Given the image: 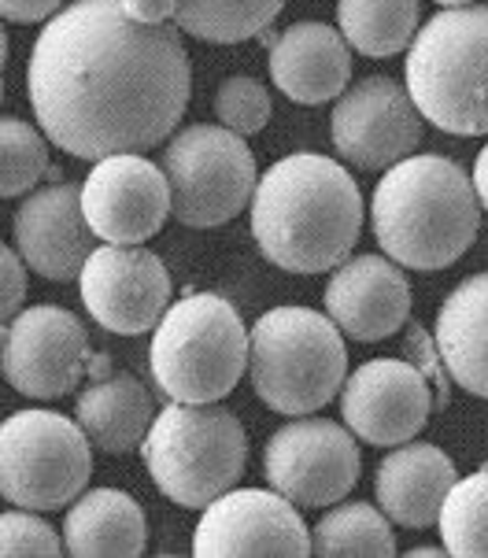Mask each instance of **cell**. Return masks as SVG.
I'll return each mask as SVG.
<instances>
[{"instance_id":"1","label":"cell","mask_w":488,"mask_h":558,"mask_svg":"<svg viewBox=\"0 0 488 558\" xmlns=\"http://www.w3.org/2000/svg\"><path fill=\"white\" fill-rule=\"evenodd\" d=\"M190 93L182 31L134 23L119 0H74L56 12L26 63L37 126L86 163L171 141Z\"/></svg>"},{"instance_id":"2","label":"cell","mask_w":488,"mask_h":558,"mask_svg":"<svg viewBox=\"0 0 488 558\" xmlns=\"http://www.w3.org/2000/svg\"><path fill=\"white\" fill-rule=\"evenodd\" d=\"M248 215L263 259L289 274H326L359 244L363 193L344 163L293 153L259 178Z\"/></svg>"},{"instance_id":"3","label":"cell","mask_w":488,"mask_h":558,"mask_svg":"<svg viewBox=\"0 0 488 558\" xmlns=\"http://www.w3.org/2000/svg\"><path fill=\"white\" fill-rule=\"evenodd\" d=\"M370 226L400 267L434 274L471 252L481 230L474 174L448 156H407L381 174L370 196Z\"/></svg>"},{"instance_id":"4","label":"cell","mask_w":488,"mask_h":558,"mask_svg":"<svg viewBox=\"0 0 488 558\" xmlns=\"http://www.w3.org/2000/svg\"><path fill=\"white\" fill-rule=\"evenodd\" d=\"M403 74L426 122L455 137H488V4L437 12L411 41Z\"/></svg>"},{"instance_id":"5","label":"cell","mask_w":488,"mask_h":558,"mask_svg":"<svg viewBox=\"0 0 488 558\" xmlns=\"http://www.w3.org/2000/svg\"><path fill=\"white\" fill-rule=\"evenodd\" d=\"M252 329L219 292H193L174 300L152 329L148 366L167 400L219 403L248 371Z\"/></svg>"},{"instance_id":"6","label":"cell","mask_w":488,"mask_h":558,"mask_svg":"<svg viewBox=\"0 0 488 558\" xmlns=\"http://www.w3.org/2000/svg\"><path fill=\"white\" fill-rule=\"evenodd\" d=\"M252 389L278 414H315L341 396L349 377L344 333L312 307H274L252 326Z\"/></svg>"},{"instance_id":"7","label":"cell","mask_w":488,"mask_h":558,"mask_svg":"<svg viewBox=\"0 0 488 558\" xmlns=\"http://www.w3.org/2000/svg\"><path fill=\"white\" fill-rule=\"evenodd\" d=\"M141 459L171 504L200 510L237 488L248 462V437L227 407L167 400L141 444Z\"/></svg>"},{"instance_id":"8","label":"cell","mask_w":488,"mask_h":558,"mask_svg":"<svg viewBox=\"0 0 488 558\" xmlns=\"http://www.w3.org/2000/svg\"><path fill=\"white\" fill-rule=\"evenodd\" d=\"M171 182V219L190 230H215L237 219L259 185L256 156L241 134L211 122L185 126L159 153Z\"/></svg>"},{"instance_id":"9","label":"cell","mask_w":488,"mask_h":558,"mask_svg":"<svg viewBox=\"0 0 488 558\" xmlns=\"http://www.w3.org/2000/svg\"><path fill=\"white\" fill-rule=\"evenodd\" d=\"M93 440L78 418L56 411H15L0 425V492L12 507L60 510L86 492Z\"/></svg>"},{"instance_id":"10","label":"cell","mask_w":488,"mask_h":558,"mask_svg":"<svg viewBox=\"0 0 488 558\" xmlns=\"http://www.w3.org/2000/svg\"><path fill=\"white\" fill-rule=\"evenodd\" d=\"M359 437L344 422L307 418L278 425L263 448V474L270 488L289 496L296 507H333L349 499L359 481Z\"/></svg>"},{"instance_id":"11","label":"cell","mask_w":488,"mask_h":558,"mask_svg":"<svg viewBox=\"0 0 488 558\" xmlns=\"http://www.w3.org/2000/svg\"><path fill=\"white\" fill-rule=\"evenodd\" d=\"M89 333L68 307L37 304L4 322L0 337V371L15 392L30 400H60L93 366Z\"/></svg>"},{"instance_id":"12","label":"cell","mask_w":488,"mask_h":558,"mask_svg":"<svg viewBox=\"0 0 488 558\" xmlns=\"http://www.w3.org/2000/svg\"><path fill=\"white\" fill-rule=\"evenodd\" d=\"M422 111L407 85L389 74H370L333 100L330 137L355 170L385 174L422 145Z\"/></svg>"},{"instance_id":"13","label":"cell","mask_w":488,"mask_h":558,"mask_svg":"<svg viewBox=\"0 0 488 558\" xmlns=\"http://www.w3.org/2000/svg\"><path fill=\"white\" fill-rule=\"evenodd\" d=\"M82 304L108 333H152L174 296L171 270L145 244H100L78 274Z\"/></svg>"},{"instance_id":"14","label":"cell","mask_w":488,"mask_h":558,"mask_svg":"<svg viewBox=\"0 0 488 558\" xmlns=\"http://www.w3.org/2000/svg\"><path fill=\"white\" fill-rule=\"evenodd\" d=\"M193 555H312V529L304 525L296 504L278 488H230L204 507L193 529Z\"/></svg>"},{"instance_id":"15","label":"cell","mask_w":488,"mask_h":558,"mask_svg":"<svg viewBox=\"0 0 488 558\" xmlns=\"http://www.w3.org/2000/svg\"><path fill=\"white\" fill-rule=\"evenodd\" d=\"M86 219L105 244H145L171 215V182L141 153L97 159L82 182Z\"/></svg>"},{"instance_id":"16","label":"cell","mask_w":488,"mask_h":558,"mask_svg":"<svg viewBox=\"0 0 488 558\" xmlns=\"http://www.w3.org/2000/svg\"><path fill=\"white\" fill-rule=\"evenodd\" d=\"M434 411L426 374L403 359H370L344 377L341 418L374 448H396L415 440Z\"/></svg>"},{"instance_id":"17","label":"cell","mask_w":488,"mask_h":558,"mask_svg":"<svg viewBox=\"0 0 488 558\" xmlns=\"http://www.w3.org/2000/svg\"><path fill=\"white\" fill-rule=\"evenodd\" d=\"M60 170H49V185L23 196L12 215V241L26 267L49 281H74L97 252V233L82 207V189L60 182Z\"/></svg>"},{"instance_id":"18","label":"cell","mask_w":488,"mask_h":558,"mask_svg":"<svg viewBox=\"0 0 488 558\" xmlns=\"http://www.w3.org/2000/svg\"><path fill=\"white\" fill-rule=\"evenodd\" d=\"M322 307L349 340L374 344V340H385L407 326L411 281L396 259L366 252L344 259L330 274Z\"/></svg>"},{"instance_id":"19","label":"cell","mask_w":488,"mask_h":558,"mask_svg":"<svg viewBox=\"0 0 488 558\" xmlns=\"http://www.w3.org/2000/svg\"><path fill=\"white\" fill-rule=\"evenodd\" d=\"M352 45L326 23H293L270 45V82L293 104H330L349 89Z\"/></svg>"},{"instance_id":"20","label":"cell","mask_w":488,"mask_h":558,"mask_svg":"<svg viewBox=\"0 0 488 558\" xmlns=\"http://www.w3.org/2000/svg\"><path fill=\"white\" fill-rule=\"evenodd\" d=\"M459 481L455 462L426 440L396 444L374 474L378 507L403 529H429L440 518L448 492Z\"/></svg>"},{"instance_id":"21","label":"cell","mask_w":488,"mask_h":558,"mask_svg":"<svg viewBox=\"0 0 488 558\" xmlns=\"http://www.w3.org/2000/svg\"><path fill=\"white\" fill-rule=\"evenodd\" d=\"M437 352L459 389L488 400V270L463 278L440 304Z\"/></svg>"},{"instance_id":"22","label":"cell","mask_w":488,"mask_h":558,"mask_svg":"<svg viewBox=\"0 0 488 558\" xmlns=\"http://www.w3.org/2000/svg\"><path fill=\"white\" fill-rule=\"evenodd\" d=\"M145 544V510L122 488L82 492L63 518V547L74 558H137Z\"/></svg>"},{"instance_id":"23","label":"cell","mask_w":488,"mask_h":558,"mask_svg":"<svg viewBox=\"0 0 488 558\" xmlns=\"http://www.w3.org/2000/svg\"><path fill=\"white\" fill-rule=\"evenodd\" d=\"M156 400L134 374H108L74 400V418L93 448L105 456H126L145 444L156 422Z\"/></svg>"},{"instance_id":"24","label":"cell","mask_w":488,"mask_h":558,"mask_svg":"<svg viewBox=\"0 0 488 558\" xmlns=\"http://www.w3.org/2000/svg\"><path fill=\"white\" fill-rule=\"evenodd\" d=\"M418 15L422 0H337V31L370 60H389L411 49Z\"/></svg>"},{"instance_id":"25","label":"cell","mask_w":488,"mask_h":558,"mask_svg":"<svg viewBox=\"0 0 488 558\" xmlns=\"http://www.w3.org/2000/svg\"><path fill=\"white\" fill-rule=\"evenodd\" d=\"M312 555L322 558H389L396 555L392 518L366 499H341L312 529Z\"/></svg>"},{"instance_id":"26","label":"cell","mask_w":488,"mask_h":558,"mask_svg":"<svg viewBox=\"0 0 488 558\" xmlns=\"http://www.w3.org/2000/svg\"><path fill=\"white\" fill-rule=\"evenodd\" d=\"M285 0H178L174 26L208 45H241L267 31Z\"/></svg>"},{"instance_id":"27","label":"cell","mask_w":488,"mask_h":558,"mask_svg":"<svg viewBox=\"0 0 488 558\" xmlns=\"http://www.w3.org/2000/svg\"><path fill=\"white\" fill-rule=\"evenodd\" d=\"M437 522L448 555L488 558V466L455 481Z\"/></svg>"},{"instance_id":"28","label":"cell","mask_w":488,"mask_h":558,"mask_svg":"<svg viewBox=\"0 0 488 558\" xmlns=\"http://www.w3.org/2000/svg\"><path fill=\"white\" fill-rule=\"evenodd\" d=\"M49 141H45V130L30 126V122L4 116L0 122V193L12 201V196H23L49 178Z\"/></svg>"},{"instance_id":"29","label":"cell","mask_w":488,"mask_h":558,"mask_svg":"<svg viewBox=\"0 0 488 558\" xmlns=\"http://www.w3.org/2000/svg\"><path fill=\"white\" fill-rule=\"evenodd\" d=\"M270 116H274V104H270L267 85L248 78V74L222 78L219 93H215V119H219V126H227L241 137H252L259 130H267Z\"/></svg>"},{"instance_id":"30","label":"cell","mask_w":488,"mask_h":558,"mask_svg":"<svg viewBox=\"0 0 488 558\" xmlns=\"http://www.w3.org/2000/svg\"><path fill=\"white\" fill-rule=\"evenodd\" d=\"M45 510H4L0 518V551L8 558H23V555H41V558H56L63 547V533L45 522Z\"/></svg>"},{"instance_id":"31","label":"cell","mask_w":488,"mask_h":558,"mask_svg":"<svg viewBox=\"0 0 488 558\" xmlns=\"http://www.w3.org/2000/svg\"><path fill=\"white\" fill-rule=\"evenodd\" d=\"M26 259L19 255V248H4V263H0V311H4V322H12L19 311H23L26 300Z\"/></svg>"},{"instance_id":"32","label":"cell","mask_w":488,"mask_h":558,"mask_svg":"<svg viewBox=\"0 0 488 558\" xmlns=\"http://www.w3.org/2000/svg\"><path fill=\"white\" fill-rule=\"evenodd\" d=\"M63 8H68V0H0V12L8 23H49Z\"/></svg>"},{"instance_id":"33","label":"cell","mask_w":488,"mask_h":558,"mask_svg":"<svg viewBox=\"0 0 488 558\" xmlns=\"http://www.w3.org/2000/svg\"><path fill=\"white\" fill-rule=\"evenodd\" d=\"M122 12H126L134 23H145V26H163L171 23L174 12H178V0H119Z\"/></svg>"},{"instance_id":"34","label":"cell","mask_w":488,"mask_h":558,"mask_svg":"<svg viewBox=\"0 0 488 558\" xmlns=\"http://www.w3.org/2000/svg\"><path fill=\"white\" fill-rule=\"evenodd\" d=\"M474 189H477V201H481V211L488 215V145L477 153L474 163Z\"/></svg>"},{"instance_id":"35","label":"cell","mask_w":488,"mask_h":558,"mask_svg":"<svg viewBox=\"0 0 488 558\" xmlns=\"http://www.w3.org/2000/svg\"><path fill=\"white\" fill-rule=\"evenodd\" d=\"M444 551H448V547H415L411 555H444Z\"/></svg>"},{"instance_id":"36","label":"cell","mask_w":488,"mask_h":558,"mask_svg":"<svg viewBox=\"0 0 488 558\" xmlns=\"http://www.w3.org/2000/svg\"><path fill=\"white\" fill-rule=\"evenodd\" d=\"M437 4H444V8H463V4H474V0H437Z\"/></svg>"}]
</instances>
